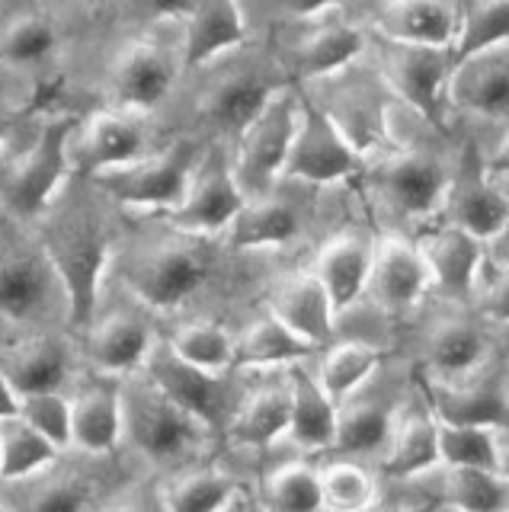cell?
Instances as JSON below:
<instances>
[{
  "label": "cell",
  "mask_w": 509,
  "mask_h": 512,
  "mask_svg": "<svg viewBox=\"0 0 509 512\" xmlns=\"http://www.w3.org/2000/svg\"><path fill=\"white\" fill-rule=\"evenodd\" d=\"M445 503L455 512H509V480L503 471L452 468L445 477Z\"/></svg>",
  "instance_id": "cell-42"
},
{
  "label": "cell",
  "mask_w": 509,
  "mask_h": 512,
  "mask_svg": "<svg viewBox=\"0 0 509 512\" xmlns=\"http://www.w3.org/2000/svg\"><path fill=\"white\" fill-rule=\"evenodd\" d=\"M388 512H433L429 506H401V509H388Z\"/></svg>",
  "instance_id": "cell-58"
},
{
  "label": "cell",
  "mask_w": 509,
  "mask_h": 512,
  "mask_svg": "<svg viewBox=\"0 0 509 512\" xmlns=\"http://www.w3.org/2000/svg\"><path fill=\"white\" fill-rule=\"evenodd\" d=\"M442 208L449 215V224L474 234L484 244H490L509 221L506 196L487 180V170H481L477 164L465 167L455 180H449V192H445Z\"/></svg>",
  "instance_id": "cell-19"
},
{
  "label": "cell",
  "mask_w": 509,
  "mask_h": 512,
  "mask_svg": "<svg viewBox=\"0 0 509 512\" xmlns=\"http://www.w3.org/2000/svg\"><path fill=\"white\" fill-rule=\"evenodd\" d=\"M125 436L122 391L119 388H87L71 400V445L87 455H109Z\"/></svg>",
  "instance_id": "cell-26"
},
{
  "label": "cell",
  "mask_w": 509,
  "mask_h": 512,
  "mask_svg": "<svg viewBox=\"0 0 509 512\" xmlns=\"http://www.w3.org/2000/svg\"><path fill=\"white\" fill-rule=\"evenodd\" d=\"M42 256L49 260L61 292L68 301V317L74 327L87 330L93 324L100 282L109 263V234L100 218L68 215L45 234Z\"/></svg>",
  "instance_id": "cell-1"
},
{
  "label": "cell",
  "mask_w": 509,
  "mask_h": 512,
  "mask_svg": "<svg viewBox=\"0 0 509 512\" xmlns=\"http://www.w3.org/2000/svg\"><path fill=\"white\" fill-rule=\"evenodd\" d=\"M333 4H337V0H282V7L295 16H317V13L330 10Z\"/></svg>",
  "instance_id": "cell-51"
},
{
  "label": "cell",
  "mask_w": 509,
  "mask_h": 512,
  "mask_svg": "<svg viewBox=\"0 0 509 512\" xmlns=\"http://www.w3.org/2000/svg\"><path fill=\"white\" fill-rule=\"evenodd\" d=\"M0 372L10 378L17 394H45L61 391V384L71 375V356L68 349L49 336H36V340L20 343L4 356Z\"/></svg>",
  "instance_id": "cell-29"
},
{
  "label": "cell",
  "mask_w": 509,
  "mask_h": 512,
  "mask_svg": "<svg viewBox=\"0 0 509 512\" xmlns=\"http://www.w3.org/2000/svg\"><path fill=\"white\" fill-rule=\"evenodd\" d=\"M20 416L39 432V436L49 439L58 452L71 445V400L61 397V391L23 394Z\"/></svg>",
  "instance_id": "cell-47"
},
{
  "label": "cell",
  "mask_w": 509,
  "mask_h": 512,
  "mask_svg": "<svg viewBox=\"0 0 509 512\" xmlns=\"http://www.w3.org/2000/svg\"><path fill=\"white\" fill-rule=\"evenodd\" d=\"M372 260H375V244L359 234L333 237L321 247V253H317L314 276L321 279L337 317L346 314L365 292H369Z\"/></svg>",
  "instance_id": "cell-18"
},
{
  "label": "cell",
  "mask_w": 509,
  "mask_h": 512,
  "mask_svg": "<svg viewBox=\"0 0 509 512\" xmlns=\"http://www.w3.org/2000/svg\"><path fill=\"white\" fill-rule=\"evenodd\" d=\"M487 256H493V263L500 269H509V221H506V228L487 244Z\"/></svg>",
  "instance_id": "cell-52"
},
{
  "label": "cell",
  "mask_w": 509,
  "mask_h": 512,
  "mask_svg": "<svg viewBox=\"0 0 509 512\" xmlns=\"http://www.w3.org/2000/svg\"><path fill=\"white\" fill-rule=\"evenodd\" d=\"M301 231V215L295 205L282 199H247V205L231 221V247L234 250H266L292 244Z\"/></svg>",
  "instance_id": "cell-31"
},
{
  "label": "cell",
  "mask_w": 509,
  "mask_h": 512,
  "mask_svg": "<svg viewBox=\"0 0 509 512\" xmlns=\"http://www.w3.org/2000/svg\"><path fill=\"white\" fill-rule=\"evenodd\" d=\"M381 362V352L372 343L362 340H343L324 349L321 362H317V381L330 394L333 404H343L346 397L359 394V388L375 375Z\"/></svg>",
  "instance_id": "cell-36"
},
{
  "label": "cell",
  "mask_w": 509,
  "mask_h": 512,
  "mask_svg": "<svg viewBox=\"0 0 509 512\" xmlns=\"http://www.w3.org/2000/svg\"><path fill=\"white\" fill-rule=\"evenodd\" d=\"M58 448L39 436L23 416H7L0 420V480L4 484H17L42 474L55 461Z\"/></svg>",
  "instance_id": "cell-37"
},
{
  "label": "cell",
  "mask_w": 509,
  "mask_h": 512,
  "mask_svg": "<svg viewBox=\"0 0 509 512\" xmlns=\"http://www.w3.org/2000/svg\"><path fill=\"white\" fill-rule=\"evenodd\" d=\"M487 352H490V343L477 324L461 317L442 320L426 340V375L445 378V381L471 378L477 368L484 365Z\"/></svg>",
  "instance_id": "cell-27"
},
{
  "label": "cell",
  "mask_w": 509,
  "mask_h": 512,
  "mask_svg": "<svg viewBox=\"0 0 509 512\" xmlns=\"http://www.w3.org/2000/svg\"><path fill=\"white\" fill-rule=\"evenodd\" d=\"M314 346L301 343L292 330H285L273 314L260 317L234 340V365L241 368H273L285 365L292 368L314 356Z\"/></svg>",
  "instance_id": "cell-33"
},
{
  "label": "cell",
  "mask_w": 509,
  "mask_h": 512,
  "mask_svg": "<svg viewBox=\"0 0 509 512\" xmlns=\"http://www.w3.org/2000/svg\"><path fill=\"white\" fill-rule=\"evenodd\" d=\"M509 42V0H474L449 45V71Z\"/></svg>",
  "instance_id": "cell-35"
},
{
  "label": "cell",
  "mask_w": 509,
  "mask_h": 512,
  "mask_svg": "<svg viewBox=\"0 0 509 512\" xmlns=\"http://www.w3.org/2000/svg\"><path fill=\"white\" fill-rule=\"evenodd\" d=\"M145 4L157 20H189V13L196 10L199 0H145Z\"/></svg>",
  "instance_id": "cell-49"
},
{
  "label": "cell",
  "mask_w": 509,
  "mask_h": 512,
  "mask_svg": "<svg viewBox=\"0 0 509 512\" xmlns=\"http://www.w3.org/2000/svg\"><path fill=\"white\" fill-rule=\"evenodd\" d=\"M36 480V477H33ZM87 484L81 477L71 474H55L42 477L17 500V506H7L10 512H84L87 509Z\"/></svg>",
  "instance_id": "cell-46"
},
{
  "label": "cell",
  "mask_w": 509,
  "mask_h": 512,
  "mask_svg": "<svg viewBox=\"0 0 509 512\" xmlns=\"http://www.w3.org/2000/svg\"><path fill=\"white\" fill-rule=\"evenodd\" d=\"M71 135L74 119H52L39 128L29 151L10 167L4 180V205L10 215L36 221L49 215L61 183L71 170Z\"/></svg>",
  "instance_id": "cell-2"
},
{
  "label": "cell",
  "mask_w": 509,
  "mask_h": 512,
  "mask_svg": "<svg viewBox=\"0 0 509 512\" xmlns=\"http://www.w3.org/2000/svg\"><path fill=\"white\" fill-rule=\"evenodd\" d=\"M394 410L375 397H346L337 404V436L333 448L340 455H375L388 445Z\"/></svg>",
  "instance_id": "cell-32"
},
{
  "label": "cell",
  "mask_w": 509,
  "mask_h": 512,
  "mask_svg": "<svg viewBox=\"0 0 509 512\" xmlns=\"http://www.w3.org/2000/svg\"><path fill=\"white\" fill-rule=\"evenodd\" d=\"M170 90L173 64L154 42L125 45L109 71V93L122 112H148L161 106Z\"/></svg>",
  "instance_id": "cell-13"
},
{
  "label": "cell",
  "mask_w": 509,
  "mask_h": 512,
  "mask_svg": "<svg viewBox=\"0 0 509 512\" xmlns=\"http://www.w3.org/2000/svg\"><path fill=\"white\" fill-rule=\"evenodd\" d=\"M145 372L154 388H161L173 404L183 407L189 416H196L205 429L215 432L228 429L231 404H228V388L218 381V375L189 365L170 349V343H154L145 362Z\"/></svg>",
  "instance_id": "cell-8"
},
{
  "label": "cell",
  "mask_w": 509,
  "mask_h": 512,
  "mask_svg": "<svg viewBox=\"0 0 509 512\" xmlns=\"http://www.w3.org/2000/svg\"><path fill=\"white\" fill-rule=\"evenodd\" d=\"M122 416H125V436L154 464H170L186 458L205 432V426L196 416H189L183 407L173 404L151 381L122 388Z\"/></svg>",
  "instance_id": "cell-3"
},
{
  "label": "cell",
  "mask_w": 509,
  "mask_h": 512,
  "mask_svg": "<svg viewBox=\"0 0 509 512\" xmlns=\"http://www.w3.org/2000/svg\"><path fill=\"white\" fill-rule=\"evenodd\" d=\"M500 471H503V477L509 480V448H506V452H500Z\"/></svg>",
  "instance_id": "cell-57"
},
{
  "label": "cell",
  "mask_w": 509,
  "mask_h": 512,
  "mask_svg": "<svg viewBox=\"0 0 509 512\" xmlns=\"http://www.w3.org/2000/svg\"><path fill=\"white\" fill-rule=\"evenodd\" d=\"M7 132H10V116H7V112H4V109H0V144H4Z\"/></svg>",
  "instance_id": "cell-56"
},
{
  "label": "cell",
  "mask_w": 509,
  "mask_h": 512,
  "mask_svg": "<svg viewBox=\"0 0 509 512\" xmlns=\"http://www.w3.org/2000/svg\"><path fill=\"white\" fill-rule=\"evenodd\" d=\"M244 205L247 196L237 186L234 173L221 164H212L193 176L186 199L170 212V221L186 237H215L231 228V221Z\"/></svg>",
  "instance_id": "cell-11"
},
{
  "label": "cell",
  "mask_w": 509,
  "mask_h": 512,
  "mask_svg": "<svg viewBox=\"0 0 509 512\" xmlns=\"http://www.w3.org/2000/svg\"><path fill=\"white\" fill-rule=\"evenodd\" d=\"M477 311L493 324H509V269H500V276L484 288L477 298Z\"/></svg>",
  "instance_id": "cell-48"
},
{
  "label": "cell",
  "mask_w": 509,
  "mask_h": 512,
  "mask_svg": "<svg viewBox=\"0 0 509 512\" xmlns=\"http://www.w3.org/2000/svg\"><path fill=\"white\" fill-rule=\"evenodd\" d=\"M241 493V484L215 468H193L170 480V487L161 493V503L167 512H221L234 503Z\"/></svg>",
  "instance_id": "cell-39"
},
{
  "label": "cell",
  "mask_w": 509,
  "mask_h": 512,
  "mask_svg": "<svg viewBox=\"0 0 509 512\" xmlns=\"http://www.w3.org/2000/svg\"><path fill=\"white\" fill-rule=\"evenodd\" d=\"M109 199L129 208H167L173 212L193 183V144H173L157 157H141L129 167L106 170L97 176Z\"/></svg>",
  "instance_id": "cell-7"
},
{
  "label": "cell",
  "mask_w": 509,
  "mask_h": 512,
  "mask_svg": "<svg viewBox=\"0 0 509 512\" xmlns=\"http://www.w3.org/2000/svg\"><path fill=\"white\" fill-rule=\"evenodd\" d=\"M362 32L346 23H327L321 29L308 32L295 45V68L301 77H324L333 71H343L349 61L362 52Z\"/></svg>",
  "instance_id": "cell-38"
},
{
  "label": "cell",
  "mask_w": 509,
  "mask_h": 512,
  "mask_svg": "<svg viewBox=\"0 0 509 512\" xmlns=\"http://www.w3.org/2000/svg\"><path fill=\"white\" fill-rule=\"evenodd\" d=\"M420 253L426 260L433 288H439L445 298L465 301L477 292V276H481V263L487 256L484 240H477L474 234L449 224V228H442L429 240H423Z\"/></svg>",
  "instance_id": "cell-16"
},
{
  "label": "cell",
  "mask_w": 509,
  "mask_h": 512,
  "mask_svg": "<svg viewBox=\"0 0 509 512\" xmlns=\"http://www.w3.org/2000/svg\"><path fill=\"white\" fill-rule=\"evenodd\" d=\"M321 471L324 512H372L378 503L375 477L356 461H330Z\"/></svg>",
  "instance_id": "cell-43"
},
{
  "label": "cell",
  "mask_w": 509,
  "mask_h": 512,
  "mask_svg": "<svg viewBox=\"0 0 509 512\" xmlns=\"http://www.w3.org/2000/svg\"><path fill=\"white\" fill-rule=\"evenodd\" d=\"M433 468H439V429H436V416L429 413L420 394L417 404L407 407L401 416H394L381 471L394 480H410Z\"/></svg>",
  "instance_id": "cell-21"
},
{
  "label": "cell",
  "mask_w": 509,
  "mask_h": 512,
  "mask_svg": "<svg viewBox=\"0 0 509 512\" xmlns=\"http://www.w3.org/2000/svg\"><path fill=\"white\" fill-rule=\"evenodd\" d=\"M58 48V29L39 13H26L10 20L0 36V61L10 68H36L49 61Z\"/></svg>",
  "instance_id": "cell-45"
},
{
  "label": "cell",
  "mask_w": 509,
  "mask_h": 512,
  "mask_svg": "<svg viewBox=\"0 0 509 512\" xmlns=\"http://www.w3.org/2000/svg\"><path fill=\"white\" fill-rule=\"evenodd\" d=\"M452 100L477 116H509V58L487 52L465 61L452 71Z\"/></svg>",
  "instance_id": "cell-28"
},
{
  "label": "cell",
  "mask_w": 509,
  "mask_h": 512,
  "mask_svg": "<svg viewBox=\"0 0 509 512\" xmlns=\"http://www.w3.org/2000/svg\"><path fill=\"white\" fill-rule=\"evenodd\" d=\"M295 128H298V103L292 93L279 90L260 116L241 132L237 164L231 173L247 199L269 196V186L279 180L285 157H289Z\"/></svg>",
  "instance_id": "cell-6"
},
{
  "label": "cell",
  "mask_w": 509,
  "mask_h": 512,
  "mask_svg": "<svg viewBox=\"0 0 509 512\" xmlns=\"http://www.w3.org/2000/svg\"><path fill=\"white\" fill-rule=\"evenodd\" d=\"M289 397H292V416H289V436L305 452H324L333 448L337 436V404L321 388V381L305 365L289 368Z\"/></svg>",
  "instance_id": "cell-23"
},
{
  "label": "cell",
  "mask_w": 509,
  "mask_h": 512,
  "mask_svg": "<svg viewBox=\"0 0 509 512\" xmlns=\"http://www.w3.org/2000/svg\"><path fill=\"white\" fill-rule=\"evenodd\" d=\"M116 512H167V509H164L161 500H157V503H151V500H135V503L122 506V509H116Z\"/></svg>",
  "instance_id": "cell-55"
},
{
  "label": "cell",
  "mask_w": 509,
  "mask_h": 512,
  "mask_svg": "<svg viewBox=\"0 0 509 512\" xmlns=\"http://www.w3.org/2000/svg\"><path fill=\"white\" fill-rule=\"evenodd\" d=\"M87 356L90 362L109 375H132L138 368H145L154 336L148 324L135 314H109L100 324L87 327Z\"/></svg>",
  "instance_id": "cell-22"
},
{
  "label": "cell",
  "mask_w": 509,
  "mask_h": 512,
  "mask_svg": "<svg viewBox=\"0 0 509 512\" xmlns=\"http://www.w3.org/2000/svg\"><path fill=\"white\" fill-rule=\"evenodd\" d=\"M145 154V132L132 119V112H97L81 132L77 151L71 157V167L84 176H100L106 170L129 167Z\"/></svg>",
  "instance_id": "cell-15"
},
{
  "label": "cell",
  "mask_w": 509,
  "mask_h": 512,
  "mask_svg": "<svg viewBox=\"0 0 509 512\" xmlns=\"http://www.w3.org/2000/svg\"><path fill=\"white\" fill-rule=\"evenodd\" d=\"M359 170V151L343 132V125L314 106L311 100L298 106V128L289 144L279 180H301V183H340Z\"/></svg>",
  "instance_id": "cell-5"
},
{
  "label": "cell",
  "mask_w": 509,
  "mask_h": 512,
  "mask_svg": "<svg viewBox=\"0 0 509 512\" xmlns=\"http://www.w3.org/2000/svg\"><path fill=\"white\" fill-rule=\"evenodd\" d=\"M439 429V464L445 471L452 468H487L500 471V442L497 429L490 426H449L436 423Z\"/></svg>",
  "instance_id": "cell-41"
},
{
  "label": "cell",
  "mask_w": 509,
  "mask_h": 512,
  "mask_svg": "<svg viewBox=\"0 0 509 512\" xmlns=\"http://www.w3.org/2000/svg\"><path fill=\"white\" fill-rule=\"evenodd\" d=\"M17 413H20V394L10 384V378L0 372V420H7V416H17Z\"/></svg>",
  "instance_id": "cell-50"
},
{
  "label": "cell",
  "mask_w": 509,
  "mask_h": 512,
  "mask_svg": "<svg viewBox=\"0 0 509 512\" xmlns=\"http://www.w3.org/2000/svg\"><path fill=\"white\" fill-rule=\"evenodd\" d=\"M433 288L429 269L420 247H413L404 237H388L375 247L369 292L375 304L388 314H404L417 308L423 295Z\"/></svg>",
  "instance_id": "cell-12"
},
{
  "label": "cell",
  "mask_w": 509,
  "mask_h": 512,
  "mask_svg": "<svg viewBox=\"0 0 509 512\" xmlns=\"http://www.w3.org/2000/svg\"><path fill=\"white\" fill-rule=\"evenodd\" d=\"M266 512H324L321 471L305 461L282 464L263 484Z\"/></svg>",
  "instance_id": "cell-40"
},
{
  "label": "cell",
  "mask_w": 509,
  "mask_h": 512,
  "mask_svg": "<svg viewBox=\"0 0 509 512\" xmlns=\"http://www.w3.org/2000/svg\"><path fill=\"white\" fill-rule=\"evenodd\" d=\"M212 279V253L199 244H161L125 269V288L154 311H177Z\"/></svg>",
  "instance_id": "cell-4"
},
{
  "label": "cell",
  "mask_w": 509,
  "mask_h": 512,
  "mask_svg": "<svg viewBox=\"0 0 509 512\" xmlns=\"http://www.w3.org/2000/svg\"><path fill=\"white\" fill-rule=\"evenodd\" d=\"M170 349L189 365L205 368V372H225L234 365V336L212 320H196V324H183L170 336Z\"/></svg>",
  "instance_id": "cell-44"
},
{
  "label": "cell",
  "mask_w": 509,
  "mask_h": 512,
  "mask_svg": "<svg viewBox=\"0 0 509 512\" xmlns=\"http://www.w3.org/2000/svg\"><path fill=\"white\" fill-rule=\"evenodd\" d=\"M289 416H292V397H289V378H285L276 388H263L250 400H244L231 413V423L225 432L234 445L269 448L289 432Z\"/></svg>",
  "instance_id": "cell-30"
},
{
  "label": "cell",
  "mask_w": 509,
  "mask_h": 512,
  "mask_svg": "<svg viewBox=\"0 0 509 512\" xmlns=\"http://www.w3.org/2000/svg\"><path fill=\"white\" fill-rule=\"evenodd\" d=\"M0 512H10V509H7V506H4V503H0Z\"/></svg>",
  "instance_id": "cell-59"
},
{
  "label": "cell",
  "mask_w": 509,
  "mask_h": 512,
  "mask_svg": "<svg viewBox=\"0 0 509 512\" xmlns=\"http://www.w3.org/2000/svg\"><path fill=\"white\" fill-rule=\"evenodd\" d=\"M375 26L388 42L429 48H449L458 29L445 0H385Z\"/></svg>",
  "instance_id": "cell-24"
},
{
  "label": "cell",
  "mask_w": 509,
  "mask_h": 512,
  "mask_svg": "<svg viewBox=\"0 0 509 512\" xmlns=\"http://www.w3.org/2000/svg\"><path fill=\"white\" fill-rule=\"evenodd\" d=\"M452 176L433 157L417 151H401L385 157L372 170V189L378 199L407 218H423L445 202Z\"/></svg>",
  "instance_id": "cell-9"
},
{
  "label": "cell",
  "mask_w": 509,
  "mask_h": 512,
  "mask_svg": "<svg viewBox=\"0 0 509 512\" xmlns=\"http://www.w3.org/2000/svg\"><path fill=\"white\" fill-rule=\"evenodd\" d=\"M55 272L45 256H7L0 260V314L10 320H26L39 314L49 298V282Z\"/></svg>",
  "instance_id": "cell-34"
},
{
  "label": "cell",
  "mask_w": 509,
  "mask_h": 512,
  "mask_svg": "<svg viewBox=\"0 0 509 512\" xmlns=\"http://www.w3.org/2000/svg\"><path fill=\"white\" fill-rule=\"evenodd\" d=\"M429 413L436 423L449 426H490L500 429L509 423V397L497 378H429L423 375L420 388Z\"/></svg>",
  "instance_id": "cell-10"
},
{
  "label": "cell",
  "mask_w": 509,
  "mask_h": 512,
  "mask_svg": "<svg viewBox=\"0 0 509 512\" xmlns=\"http://www.w3.org/2000/svg\"><path fill=\"white\" fill-rule=\"evenodd\" d=\"M244 39L247 26L237 0H199L186 20L183 61L186 68H202V64L237 48Z\"/></svg>",
  "instance_id": "cell-25"
},
{
  "label": "cell",
  "mask_w": 509,
  "mask_h": 512,
  "mask_svg": "<svg viewBox=\"0 0 509 512\" xmlns=\"http://www.w3.org/2000/svg\"><path fill=\"white\" fill-rule=\"evenodd\" d=\"M276 93H279V84L266 71L244 68V71L221 77L218 84L209 87V93H205L199 103V116L212 128H218V132L241 135L269 106V100H273Z\"/></svg>",
  "instance_id": "cell-17"
},
{
  "label": "cell",
  "mask_w": 509,
  "mask_h": 512,
  "mask_svg": "<svg viewBox=\"0 0 509 512\" xmlns=\"http://www.w3.org/2000/svg\"><path fill=\"white\" fill-rule=\"evenodd\" d=\"M269 314H273L285 330H292L301 343H308L314 349L330 343L333 324H337L333 304L324 292L321 279L314 276V269L279 285L273 301H269Z\"/></svg>",
  "instance_id": "cell-20"
},
{
  "label": "cell",
  "mask_w": 509,
  "mask_h": 512,
  "mask_svg": "<svg viewBox=\"0 0 509 512\" xmlns=\"http://www.w3.org/2000/svg\"><path fill=\"white\" fill-rule=\"evenodd\" d=\"M221 512H266V509H263V503H253L250 496L241 490V493L234 496V503L228 509H221Z\"/></svg>",
  "instance_id": "cell-54"
},
{
  "label": "cell",
  "mask_w": 509,
  "mask_h": 512,
  "mask_svg": "<svg viewBox=\"0 0 509 512\" xmlns=\"http://www.w3.org/2000/svg\"><path fill=\"white\" fill-rule=\"evenodd\" d=\"M385 77L404 103H410L426 119H439V93L452 77L449 48L429 45H397L391 42L385 55Z\"/></svg>",
  "instance_id": "cell-14"
},
{
  "label": "cell",
  "mask_w": 509,
  "mask_h": 512,
  "mask_svg": "<svg viewBox=\"0 0 509 512\" xmlns=\"http://www.w3.org/2000/svg\"><path fill=\"white\" fill-rule=\"evenodd\" d=\"M487 173H493V176H509V135L500 141V148L490 154V160H487V167H484Z\"/></svg>",
  "instance_id": "cell-53"
}]
</instances>
